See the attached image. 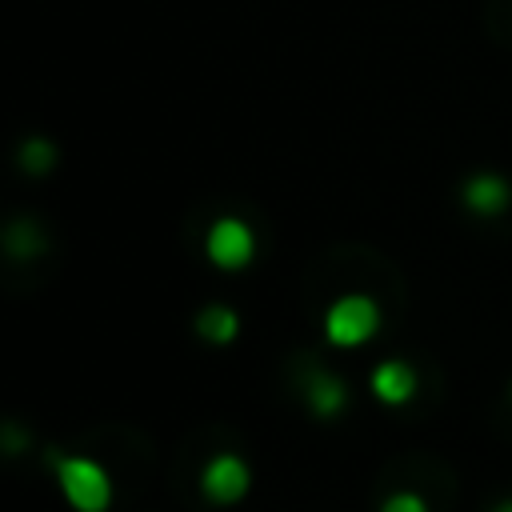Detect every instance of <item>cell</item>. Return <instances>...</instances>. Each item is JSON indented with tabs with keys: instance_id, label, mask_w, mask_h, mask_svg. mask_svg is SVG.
<instances>
[{
	"instance_id": "6da1fadb",
	"label": "cell",
	"mask_w": 512,
	"mask_h": 512,
	"mask_svg": "<svg viewBox=\"0 0 512 512\" xmlns=\"http://www.w3.org/2000/svg\"><path fill=\"white\" fill-rule=\"evenodd\" d=\"M56 480H60V492L64 500L76 508V512H104L112 504V480L108 472L88 460V456H64L56 464Z\"/></svg>"
},
{
	"instance_id": "7a4b0ae2",
	"label": "cell",
	"mask_w": 512,
	"mask_h": 512,
	"mask_svg": "<svg viewBox=\"0 0 512 512\" xmlns=\"http://www.w3.org/2000/svg\"><path fill=\"white\" fill-rule=\"evenodd\" d=\"M376 328H380V308L372 296H360V292L332 300V308L324 312V336L336 348H356V344L372 340Z\"/></svg>"
},
{
	"instance_id": "3957f363",
	"label": "cell",
	"mask_w": 512,
	"mask_h": 512,
	"mask_svg": "<svg viewBox=\"0 0 512 512\" xmlns=\"http://www.w3.org/2000/svg\"><path fill=\"white\" fill-rule=\"evenodd\" d=\"M204 252L216 268L224 272H236V268H248L252 264V252H256V236L252 228L240 220V216H220L208 236H204Z\"/></svg>"
},
{
	"instance_id": "277c9868",
	"label": "cell",
	"mask_w": 512,
	"mask_h": 512,
	"mask_svg": "<svg viewBox=\"0 0 512 512\" xmlns=\"http://www.w3.org/2000/svg\"><path fill=\"white\" fill-rule=\"evenodd\" d=\"M248 484H252V472H248V464H244L240 456H232V452L212 456L208 468H204V476H200L204 496L216 500V504H236V500H244Z\"/></svg>"
},
{
	"instance_id": "5b68a950",
	"label": "cell",
	"mask_w": 512,
	"mask_h": 512,
	"mask_svg": "<svg viewBox=\"0 0 512 512\" xmlns=\"http://www.w3.org/2000/svg\"><path fill=\"white\" fill-rule=\"evenodd\" d=\"M460 200H464L472 212H480V216H496V212H504V208H508L512 192H508V184H504L496 172H476V176H468V180H464Z\"/></svg>"
},
{
	"instance_id": "8992f818",
	"label": "cell",
	"mask_w": 512,
	"mask_h": 512,
	"mask_svg": "<svg viewBox=\"0 0 512 512\" xmlns=\"http://www.w3.org/2000/svg\"><path fill=\"white\" fill-rule=\"evenodd\" d=\"M372 392H376L384 404H408L412 392H416V372H412V364H404V360H384V364H376V372H372Z\"/></svg>"
},
{
	"instance_id": "52a82bcc",
	"label": "cell",
	"mask_w": 512,
	"mask_h": 512,
	"mask_svg": "<svg viewBox=\"0 0 512 512\" xmlns=\"http://www.w3.org/2000/svg\"><path fill=\"white\" fill-rule=\"evenodd\" d=\"M304 396H308V408H312L316 416H336V412L348 404V388H344V380L332 376V372H316V376L308 380Z\"/></svg>"
},
{
	"instance_id": "ba28073f",
	"label": "cell",
	"mask_w": 512,
	"mask_h": 512,
	"mask_svg": "<svg viewBox=\"0 0 512 512\" xmlns=\"http://www.w3.org/2000/svg\"><path fill=\"white\" fill-rule=\"evenodd\" d=\"M236 328H240V316H236L232 308H224V304H208V308L196 316V332H200L208 344H228V340L236 336Z\"/></svg>"
},
{
	"instance_id": "9c48e42d",
	"label": "cell",
	"mask_w": 512,
	"mask_h": 512,
	"mask_svg": "<svg viewBox=\"0 0 512 512\" xmlns=\"http://www.w3.org/2000/svg\"><path fill=\"white\" fill-rule=\"evenodd\" d=\"M52 164H56V148H52L48 140L32 136V140H24V144H20V168H24V172L40 176V172H48Z\"/></svg>"
},
{
	"instance_id": "30bf717a",
	"label": "cell",
	"mask_w": 512,
	"mask_h": 512,
	"mask_svg": "<svg viewBox=\"0 0 512 512\" xmlns=\"http://www.w3.org/2000/svg\"><path fill=\"white\" fill-rule=\"evenodd\" d=\"M380 512H428V504H424L416 492H392Z\"/></svg>"
},
{
	"instance_id": "8fae6325",
	"label": "cell",
	"mask_w": 512,
	"mask_h": 512,
	"mask_svg": "<svg viewBox=\"0 0 512 512\" xmlns=\"http://www.w3.org/2000/svg\"><path fill=\"white\" fill-rule=\"evenodd\" d=\"M492 512H512V500H504V504H496Z\"/></svg>"
}]
</instances>
